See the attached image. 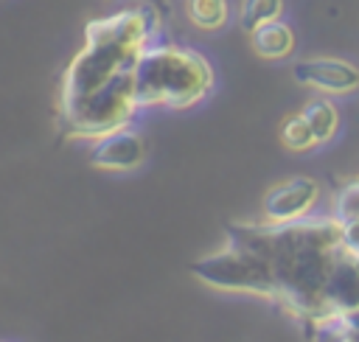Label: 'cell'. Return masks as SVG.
I'll use <instances>...</instances> for the list:
<instances>
[{"label":"cell","mask_w":359,"mask_h":342,"mask_svg":"<svg viewBox=\"0 0 359 342\" xmlns=\"http://www.w3.org/2000/svg\"><path fill=\"white\" fill-rule=\"evenodd\" d=\"M342 255V224L334 213L294 221H230L224 241L188 269L216 292L269 300L311 336L337 320L328 306V280Z\"/></svg>","instance_id":"6da1fadb"},{"label":"cell","mask_w":359,"mask_h":342,"mask_svg":"<svg viewBox=\"0 0 359 342\" xmlns=\"http://www.w3.org/2000/svg\"><path fill=\"white\" fill-rule=\"evenodd\" d=\"M151 39V17L126 8L87 22L84 45L59 87V129L70 140H95L132 123L135 67Z\"/></svg>","instance_id":"7a4b0ae2"},{"label":"cell","mask_w":359,"mask_h":342,"mask_svg":"<svg viewBox=\"0 0 359 342\" xmlns=\"http://www.w3.org/2000/svg\"><path fill=\"white\" fill-rule=\"evenodd\" d=\"M210 62L182 45H146L135 67V98L140 109H191L213 90Z\"/></svg>","instance_id":"3957f363"},{"label":"cell","mask_w":359,"mask_h":342,"mask_svg":"<svg viewBox=\"0 0 359 342\" xmlns=\"http://www.w3.org/2000/svg\"><path fill=\"white\" fill-rule=\"evenodd\" d=\"M320 182L311 177H289L272 185L261 199V216L266 221H294L311 216L314 205L320 202Z\"/></svg>","instance_id":"277c9868"},{"label":"cell","mask_w":359,"mask_h":342,"mask_svg":"<svg viewBox=\"0 0 359 342\" xmlns=\"http://www.w3.org/2000/svg\"><path fill=\"white\" fill-rule=\"evenodd\" d=\"M292 76L297 84L311 87L325 95H345V93L359 90V67L353 62L337 59V56L300 59V62H294Z\"/></svg>","instance_id":"5b68a950"},{"label":"cell","mask_w":359,"mask_h":342,"mask_svg":"<svg viewBox=\"0 0 359 342\" xmlns=\"http://www.w3.org/2000/svg\"><path fill=\"white\" fill-rule=\"evenodd\" d=\"M143 160H146V140L129 126L101 135L90 146V165L104 171H135Z\"/></svg>","instance_id":"8992f818"},{"label":"cell","mask_w":359,"mask_h":342,"mask_svg":"<svg viewBox=\"0 0 359 342\" xmlns=\"http://www.w3.org/2000/svg\"><path fill=\"white\" fill-rule=\"evenodd\" d=\"M328 306L337 320L359 314V264L348 252L339 258L328 280Z\"/></svg>","instance_id":"52a82bcc"},{"label":"cell","mask_w":359,"mask_h":342,"mask_svg":"<svg viewBox=\"0 0 359 342\" xmlns=\"http://www.w3.org/2000/svg\"><path fill=\"white\" fill-rule=\"evenodd\" d=\"M334 216L342 224L345 252L359 264V179L339 188V193L334 199Z\"/></svg>","instance_id":"ba28073f"},{"label":"cell","mask_w":359,"mask_h":342,"mask_svg":"<svg viewBox=\"0 0 359 342\" xmlns=\"http://www.w3.org/2000/svg\"><path fill=\"white\" fill-rule=\"evenodd\" d=\"M250 45H252V50L261 59L278 62V59L292 56V50H294V31L283 20H272V22L258 25L250 34Z\"/></svg>","instance_id":"9c48e42d"},{"label":"cell","mask_w":359,"mask_h":342,"mask_svg":"<svg viewBox=\"0 0 359 342\" xmlns=\"http://www.w3.org/2000/svg\"><path fill=\"white\" fill-rule=\"evenodd\" d=\"M300 112L309 121L317 143H328L337 135V129H339V109L334 107V101H328V98H311V101H306V107Z\"/></svg>","instance_id":"30bf717a"},{"label":"cell","mask_w":359,"mask_h":342,"mask_svg":"<svg viewBox=\"0 0 359 342\" xmlns=\"http://www.w3.org/2000/svg\"><path fill=\"white\" fill-rule=\"evenodd\" d=\"M185 11H188V20L202 31H219L230 17L227 0H188Z\"/></svg>","instance_id":"8fae6325"},{"label":"cell","mask_w":359,"mask_h":342,"mask_svg":"<svg viewBox=\"0 0 359 342\" xmlns=\"http://www.w3.org/2000/svg\"><path fill=\"white\" fill-rule=\"evenodd\" d=\"M283 14V0H241L238 6V25L252 34L258 25L280 20Z\"/></svg>","instance_id":"7c38bea8"},{"label":"cell","mask_w":359,"mask_h":342,"mask_svg":"<svg viewBox=\"0 0 359 342\" xmlns=\"http://www.w3.org/2000/svg\"><path fill=\"white\" fill-rule=\"evenodd\" d=\"M280 143L289 151H309L317 146V137H314L309 121L303 118V112H294L280 123Z\"/></svg>","instance_id":"4fadbf2b"},{"label":"cell","mask_w":359,"mask_h":342,"mask_svg":"<svg viewBox=\"0 0 359 342\" xmlns=\"http://www.w3.org/2000/svg\"><path fill=\"white\" fill-rule=\"evenodd\" d=\"M311 342H359V314L339 317V320L320 325L311 334Z\"/></svg>","instance_id":"5bb4252c"}]
</instances>
